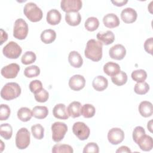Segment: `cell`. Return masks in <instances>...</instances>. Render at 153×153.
<instances>
[{
    "instance_id": "6da1fadb",
    "label": "cell",
    "mask_w": 153,
    "mask_h": 153,
    "mask_svg": "<svg viewBox=\"0 0 153 153\" xmlns=\"http://www.w3.org/2000/svg\"><path fill=\"white\" fill-rule=\"evenodd\" d=\"M103 44L94 39L88 40L84 51L85 56L94 62H98L102 57Z\"/></svg>"
},
{
    "instance_id": "7a4b0ae2",
    "label": "cell",
    "mask_w": 153,
    "mask_h": 153,
    "mask_svg": "<svg viewBox=\"0 0 153 153\" xmlns=\"http://www.w3.org/2000/svg\"><path fill=\"white\" fill-rule=\"evenodd\" d=\"M21 94V88L16 82H8L1 89V96L5 100L18 97Z\"/></svg>"
},
{
    "instance_id": "3957f363",
    "label": "cell",
    "mask_w": 153,
    "mask_h": 153,
    "mask_svg": "<svg viewBox=\"0 0 153 153\" xmlns=\"http://www.w3.org/2000/svg\"><path fill=\"white\" fill-rule=\"evenodd\" d=\"M23 12L26 17L32 22L40 21L42 18V11L37 5L33 2H28L25 7Z\"/></svg>"
},
{
    "instance_id": "277c9868",
    "label": "cell",
    "mask_w": 153,
    "mask_h": 153,
    "mask_svg": "<svg viewBox=\"0 0 153 153\" xmlns=\"http://www.w3.org/2000/svg\"><path fill=\"white\" fill-rule=\"evenodd\" d=\"M30 141V133L26 128L22 127L17 131L16 136V145L19 149H26L29 145Z\"/></svg>"
},
{
    "instance_id": "5b68a950",
    "label": "cell",
    "mask_w": 153,
    "mask_h": 153,
    "mask_svg": "<svg viewBox=\"0 0 153 153\" xmlns=\"http://www.w3.org/2000/svg\"><path fill=\"white\" fill-rule=\"evenodd\" d=\"M28 25L23 19H18L14 22L13 36L16 39L22 40L26 38L28 33Z\"/></svg>"
},
{
    "instance_id": "8992f818",
    "label": "cell",
    "mask_w": 153,
    "mask_h": 153,
    "mask_svg": "<svg viewBox=\"0 0 153 153\" xmlns=\"http://www.w3.org/2000/svg\"><path fill=\"white\" fill-rule=\"evenodd\" d=\"M52 139L56 142L61 141L68 131V126L62 122H55L51 125Z\"/></svg>"
},
{
    "instance_id": "52a82bcc",
    "label": "cell",
    "mask_w": 153,
    "mask_h": 153,
    "mask_svg": "<svg viewBox=\"0 0 153 153\" xmlns=\"http://www.w3.org/2000/svg\"><path fill=\"white\" fill-rule=\"evenodd\" d=\"M22 48L16 42H9L2 50L3 54L8 59H17L22 54Z\"/></svg>"
},
{
    "instance_id": "ba28073f",
    "label": "cell",
    "mask_w": 153,
    "mask_h": 153,
    "mask_svg": "<svg viewBox=\"0 0 153 153\" xmlns=\"http://www.w3.org/2000/svg\"><path fill=\"white\" fill-rule=\"evenodd\" d=\"M74 134L81 140H86L90 136V130L83 122H76L72 126Z\"/></svg>"
},
{
    "instance_id": "9c48e42d",
    "label": "cell",
    "mask_w": 153,
    "mask_h": 153,
    "mask_svg": "<svg viewBox=\"0 0 153 153\" xmlns=\"http://www.w3.org/2000/svg\"><path fill=\"white\" fill-rule=\"evenodd\" d=\"M82 3L81 0H62L60 7L66 13L71 12H78L82 8Z\"/></svg>"
},
{
    "instance_id": "30bf717a",
    "label": "cell",
    "mask_w": 153,
    "mask_h": 153,
    "mask_svg": "<svg viewBox=\"0 0 153 153\" xmlns=\"http://www.w3.org/2000/svg\"><path fill=\"white\" fill-rule=\"evenodd\" d=\"M124 139V133L120 128H112L108 133V141L112 145H118L121 143Z\"/></svg>"
},
{
    "instance_id": "8fae6325",
    "label": "cell",
    "mask_w": 153,
    "mask_h": 153,
    "mask_svg": "<svg viewBox=\"0 0 153 153\" xmlns=\"http://www.w3.org/2000/svg\"><path fill=\"white\" fill-rule=\"evenodd\" d=\"M20 71V66L18 64L13 63L9 64L1 69V75L5 78L11 79L17 76Z\"/></svg>"
},
{
    "instance_id": "7c38bea8",
    "label": "cell",
    "mask_w": 153,
    "mask_h": 153,
    "mask_svg": "<svg viewBox=\"0 0 153 153\" xmlns=\"http://www.w3.org/2000/svg\"><path fill=\"white\" fill-rule=\"evenodd\" d=\"M109 54L112 59L120 60L124 59L126 54V50L121 44H116L112 46L109 50Z\"/></svg>"
},
{
    "instance_id": "4fadbf2b",
    "label": "cell",
    "mask_w": 153,
    "mask_h": 153,
    "mask_svg": "<svg viewBox=\"0 0 153 153\" xmlns=\"http://www.w3.org/2000/svg\"><path fill=\"white\" fill-rule=\"evenodd\" d=\"M85 84V79L82 75H74L69 80V87L74 91H79L82 89Z\"/></svg>"
},
{
    "instance_id": "5bb4252c",
    "label": "cell",
    "mask_w": 153,
    "mask_h": 153,
    "mask_svg": "<svg viewBox=\"0 0 153 153\" xmlns=\"http://www.w3.org/2000/svg\"><path fill=\"white\" fill-rule=\"evenodd\" d=\"M137 17L135 10L132 8H126L121 13V18L126 23H131L136 20Z\"/></svg>"
},
{
    "instance_id": "9a60e30c",
    "label": "cell",
    "mask_w": 153,
    "mask_h": 153,
    "mask_svg": "<svg viewBox=\"0 0 153 153\" xmlns=\"http://www.w3.org/2000/svg\"><path fill=\"white\" fill-rule=\"evenodd\" d=\"M53 114L55 118L61 120H67L69 117L66 106L63 103L57 104L54 107Z\"/></svg>"
},
{
    "instance_id": "2e32d148",
    "label": "cell",
    "mask_w": 153,
    "mask_h": 153,
    "mask_svg": "<svg viewBox=\"0 0 153 153\" xmlns=\"http://www.w3.org/2000/svg\"><path fill=\"white\" fill-rule=\"evenodd\" d=\"M96 37L99 41L105 45H108L113 43L115 40V35L114 33L111 30H107L106 32H99L97 33Z\"/></svg>"
},
{
    "instance_id": "e0dca14e",
    "label": "cell",
    "mask_w": 153,
    "mask_h": 153,
    "mask_svg": "<svg viewBox=\"0 0 153 153\" xmlns=\"http://www.w3.org/2000/svg\"><path fill=\"white\" fill-rule=\"evenodd\" d=\"M141 150L144 151H149L153 147L152 138L146 134L142 136L136 143Z\"/></svg>"
},
{
    "instance_id": "ac0fdd59",
    "label": "cell",
    "mask_w": 153,
    "mask_h": 153,
    "mask_svg": "<svg viewBox=\"0 0 153 153\" xmlns=\"http://www.w3.org/2000/svg\"><path fill=\"white\" fill-rule=\"evenodd\" d=\"M104 25L108 28H114L119 26L120 22L118 17L114 13L106 14L103 18Z\"/></svg>"
},
{
    "instance_id": "d6986e66",
    "label": "cell",
    "mask_w": 153,
    "mask_h": 153,
    "mask_svg": "<svg viewBox=\"0 0 153 153\" xmlns=\"http://www.w3.org/2000/svg\"><path fill=\"white\" fill-rule=\"evenodd\" d=\"M68 61L70 65L75 68L81 67L83 64V59L80 54L76 51H72L69 53Z\"/></svg>"
},
{
    "instance_id": "ffe728a7",
    "label": "cell",
    "mask_w": 153,
    "mask_h": 153,
    "mask_svg": "<svg viewBox=\"0 0 153 153\" xmlns=\"http://www.w3.org/2000/svg\"><path fill=\"white\" fill-rule=\"evenodd\" d=\"M108 85V79L102 75L96 76L92 82V85L94 90L98 91H102L105 90Z\"/></svg>"
},
{
    "instance_id": "44dd1931",
    "label": "cell",
    "mask_w": 153,
    "mask_h": 153,
    "mask_svg": "<svg viewBox=\"0 0 153 153\" xmlns=\"http://www.w3.org/2000/svg\"><path fill=\"white\" fill-rule=\"evenodd\" d=\"M139 111L140 114L145 118L151 117L153 114V108L151 102L148 101H142L139 105Z\"/></svg>"
},
{
    "instance_id": "7402d4cb",
    "label": "cell",
    "mask_w": 153,
    "mask_h": 153,
    "mask_svg": "<svg viewBox=\"0 0 153 153\" xmlns=\"http://www.w3.org/2000/svg\"><path fill=\"white\" fill-rule=\"evenodd\" d=\"M61 19V14L56 9L50 10L47 14V22L51 25H58L60 22Z\"/></svg>"
},
{
    "instance_id": "603a6c76",
    "label": "cell",
    "mask_w": 153,
    "mask_h": 153,
    "mask_svg": "<svg viewBox=\"0 0 153 153\" xmlns=\"http://www.w3.org/2000/svg\"><path fill=\"white\" fill-rule=\"evenodd\" d=\"M81 104L79 102L74 101L71 102L67 108V111L69 116L72 118L79 117L81 115Z\"/></svg>"
},
{
    "instance_id": "cb8c5ba5",
    "label": "cell",
    "mask_w": 153,
    "mask_h": 153,
    "mask_svg": "<svg viewBox=\"0 0 153 153\" xmlns=\"http://www.w3.org/2000/svg\"><path fill=\"white\" fill-rule=\"evenodd\" d=\"M103 71L108 76H113L121 71L120 66L115 62H109L103 66Z\"/></svg>"
},
{
    "instance_id": "d4e9b609",
    "label": "cell",
    "mask_w": 153,
    "mask_h": 153,
    "mask_svg": "<svg viewBox=\"0 0 153 153\" xmlns=\"http://www.w3.org/2000/svg\"><path fill=\"white\" fill-rule=\"evenodd\" d=\"M81 20V17L78 12H71L65 14V21L70 26H78Z\"/></svg>"
},
{
    "instance_id": "484cf974",
    "label": "cell",
    "mask_w": 153,
    "mask_h": 153,
    "mask_svg": "<svg viewBox=\"0 0 153 153\" xmlns=\"http://www.w3.org/2000/svg\"><path fill=\"white\" fill-rule=\"evenodd\" d=\"M56 38V33L53 29H46L42 32L41 34V39L44 44L52 43Z\"/></svg>"
},
{
    "instance_id": "4316f807",
    "label": "cell",
    "mask_w": 153,
    "mask_h": 153,
    "mask_svg": "<svg viewBox=\"0 0 153 153\" xmlns=\"http://www.w3.org/2000/svg\"><path fill=\"white\" fill-rule=\"evenodd\" d=\"M48 110L46 106H36L32 109L33 116L38 119H44L48 115Z\"/></svg>"
},
{
    "instance_id": "83f0119b",
    "label": "cell",
    "mask_w": 153,
    "mask_h": 153,
    "mask_svg": "<svg viewBox=\"0 0 153 153\" xmlns=\"http://www.w3.org/2000/svg\"><path fill=\"white\" fill-rule=\"evenodd\" d=\"M17 115L18 118L23 122H27L29 121L33 116L32 112H31L29 108L26 107H22L20 108L17 111Z\"/></svg>"
},
{
    "instance_id": "f1b7e54d",
    "label": "cell",
    "mask_w": 153,
    "mask_h": 153,
    "mask_svg": "<svg viewBox=\"0 0 153 153\" xmlns=\"http://www.w3.org/2000/svg\"><path fill=\"white\" fill-rule=\"evenodd\" d=\"M111 80L114 84L121 86L125 84L127 81V75L126 72L120 71L117 75L111 76Z\"/></svg>"
},
{
    "instance_id": "f546056e",
    "label": "cell",
    "mask_w": 153,
    "mask_h": 153,
    "mask_svg": "<svg viewBox=\"0 0 153 153\" xmlns=\"http://www.w3.org/2000/svg\"><path fill=\"white\" fill-rule=\"evenodd\" d=\"M99 26V20L95 17H88L85 22L84 26L85 29L90 32L96 30Z\"/></svg>"
},
{
    "instance_id": "4dcf8cb0",
    "label": "cell",
    "mask_w": 153,
    "mask_h": 153,
    "mask_svg": "<svg viewBox=\"0 0 153 153\" xmlns=\"http://www.w3.org/2000/svg\"><path fill=\"white\" fill-rule=\"evenodd\" d=\"M13 134V128L8 123L2 124L0 126V135L6 140L10 139Z\"/></svg>"
},
{
    "instance_id": "1f68e13d",
    "label": "cell",
    "mask_w": 153,
    "mask_h": 153,
    "mask_svg": "<svg viewBox=\"0 0 153 153\" xmlns=\"http://www.w3.org/2000/svg\"><path fill=\"white\" fill-rule=\"evenodd\" d=\"M53 153H72L74 150L71 146L66 144H56L52 148Z\"/></svg>"
},
{
    "instance_id": "d6a6232c",
    "label": "cell",
    "mask_w": 153,
    "mask_h": 153,
    "mask_svg": "<svg viewBox=\"0 0 153 153\" xmlns=\"http://www.w3.org/2000/svg\"><path fill=\"white\" fill-rule=\"evenodd\" d=\"M96 112L94 106L91 104H85L81 108V115L86 118L93 117Z\"/></svg>"
},
{
    "instance_id": "836d02e7",
    "label": "cell",
    "mask_w": 153,
    "mask_h": 153,
    "mask_svg": "<svg viewBox=\"0 0 153 153\" xmlns=\"http://www.w3.org/2000/svg\"><path fill=\"white\" fill-rule=\"evenodd\" d=\"M131 78L137 82H144L147 78V74L143 69H137L132 72Z\"/></svg>"
},
{
    "instance_id": "e575fe53",
    "label": "cell",
    "mask_w": 153,
    "mask_h": 153,
    "mask_svg": "<svg viewBox=\"0 0 153 153\" xmlns=\"http://www.w3.org/2000/svg\"><path fill=\"white\" fill-rule=\"evenodd\" d=\"M31 132L35 139L41 140L44 137V128L40 124H36L31 127Z\"/></svg>"
},
{
    "instance_id": "d590c367",
    "label": "cell",
    "mask_w": 153,
    "mask_h": 153,
    "mask_svg": "<svg viewBox=\"0 0 153 153\" xmlns=\"http://www.w3.org/2000/svg\"><path fill=\"white\" fill-rule=\"evenodd\" d=\"M40 74V69L36 65H32L25 69L24 75L27 78H33L38 76Z\"/></svg>"
},
{
    "instance_id": "8d00e7d4",
    "label": "cell",
    "mask_w": 153,
    "mask_h": 153,
    "mask_svg": "<svg viewBox=\"0 0 153 153\" xmlns=\"http://www.w3.org/2000/svg\"><path fill=\"white\" fill-rule=\"evenodd\" d=\"M149 90V85L146 82H137L134 87V92L140 95L145 94Z\"/></svg>"
},
{
    "instance_id": "74e56055",
    "label": "cell",
    "mask_w": 153,
    "mask_h": 153,
    "mask_svg": "<svg viewBox=\"0 0 153 153\" xmlns=\"http://www.w3.org/2000/svg\"><path fill=\"white\" fill-rule=\"evenodd\" d=\"M36 54L33 51H28L25 52L22 56L21 62L23 64L27 65L33 63L36 60Z\"/></svg>"
},
{
    "instance_id": "f35d334b",
    "label": "cell",
    "mask_w": 153,
    "mask_h": 153,
    "mask_svg": "<svg viewBox=\"0 0 153 153\" xmlns=\"http://www.w3.org/2000/svg\"><path fill=\"white\" fill-rule=\"evenodd\" d=\"M34 97L37 102L43 103L45 102L48 100L49 97V94L46 90L42 88L41 90L34 94Z\"/></svg>"
},
{
    "instance_id": "ab89813d",
    "label": "cell",
    "mask_w": 153,
    "mask_h": 153,
    "mask_svg": "<svg viewBox=\"0 0 153 153\" xmlns=\"http://www.w3.org/2000/svg\"><path fill=\"white\" fill-rule=\"evenodd\" d=\"M10 108L5 104H1L0 106V120L4 121L8 118L10 115Z\"/></svg>"
},
{
    "instance_id": "60d3db41",
    "label": "cell",
    "mask_w": 153,
    "mask_h": 153,
    "mask_svg": "<svg viewBox=\"0 0 153 153\" xmlns=\"http://www.w3.org/2000/svg\"><path fill=\"white\" fill-rule=\"evenodd\" d=\"M99 152V146L94 142H90L87 143L83 149L84 153H98Z\"/></svg>"
},
{
    "instance_id": "b9f144b4",
    "label": "cell",
    "mask_w": 153,
    "mask_h": 153,
    "mask_svg": "<svg viewBox=\"0 0 153 153\" xmlns=\"http://www.w3.org/2000/svg\"><path fill=\"white\" fill-rule=\"evenodd\" d=\"M145 129L141 126H137L133 131V139L135 143L144 134H145Z\"/></svg>"
},
{
    "instance_id": "7bdbcfd3",
    "label": "cell",
    "mask_w": 153,
    "mask_h": 153,
    "mask_svg": "<svg viewBox=\"0 0 153 153\" xmlns=\"http://www.w3.org/2000/svg\"><path fill=\"white\" fill-rule=\"evenodd\" d=\"M29 87L30 91L35 94L42 88V84L39 80L35 79L30 82Z\"/></svg>"
},
{
    "instance_id": "ee69618b",
    "label": "cell",
    "mask_w": 153,
    "mask_h": 153,
    "mask_svg": "<svg viewBox=\"0 0 153 153\" xmlns=\"http://www.w3.org/2000/svg\"><path fill=\"white\" fill-rule=\"evenodd\" d=\"M152 47H153V39L151 37L147 39L144 43L145 50L150 54H152Z\"/></svg>"
},
{
    "instance_id": "f6af8a7d",
    "label": "cell",
    "mask_w": 153,
    "mask_h": 153,
    "mask_svg": "<svg viewBox=\"0 0 153 153\" xmlns=\"http://www.w3.org/2000/svg\"><path fill=\"white\" fill-rule=\"evenodd\" d=\"M8 39V34L2 29H1V42L0 45H2Z\"/></svg>"
},
{
    "instance_id": "bcb514c9",
    "label": "cell",
    "mask_w": 153,
    "mask_h": 153,
    "mask_svg": "<svg viewBox=\"0 0 153 153\" xmlns=\"http://www.w3.org/2000/svg\"><path fill=\"white\" fill-rule=\"evenodd\" d=\"M117 153H121V152H131V150L130 148L126 146H121L116 151Z\"/></svg>"
},
{
    "instance_id": "7dc6e473",
    "label": "cell",
    "mask_w": 153,
    "mask_h": 153,
    "mask_svg": "<svg viewBox=\"0 0 153 153\" xmlns=\"http://www.w3.org/2000/svg\"><path fill=\"white\" fill-rule=\"evenodd\" d=\"M111 2L117 7H121L128 2L127 0H121V1H111Z\"/></svg>"
},
{
    "instance_id": "c3c4849f",
    "label": "cell",
    "mask_w": 153,
    "mask_h": 153,
    "mask_svg": "<svg viewBox=\"0 0 153 153\" xmlns=\"http://www.w3.org/2000/svg\"><path fill=\"white\" fill-rule=\"evenodd\" d=\"M152 120H150L148 123V125H147V127H148V130H149V131L150 132H152Z\"/></svg>"
},
{
    "instance_id": "681fc988",
    "label": "cell",
    "mask_w": 153,
    "mask_h": 153,
    "mask_svg": "<svg viewBox=\"0 0 153 153\" xmlns=\"http://www.w3.org/2000/svg\"><path fill=\"white\" fill-rule=\"evenodd\" d=\"M1 143L2 144V145H3V143H3V142H2V140H1ZM3 149H4V148H3V147H2V146H1V152L3 151Z\"/></svg>"
}]
</instances>
